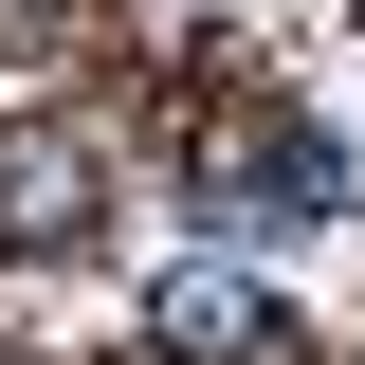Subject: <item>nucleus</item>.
I'll list each match as a JSON object with an SVG mask.
<instances>
[{"label": "nucleus", "mask_w": 365, "mask_h": 365, "mask_svg": "<svg viewBox=\"0 0 365 365\" xmlns=\"http://www.w3.org/2000/svg\"><path fill=\"white\" fill-rule=\"evenodd\" d=\"M201 201H220V237H311V220H347V146H329L311 110H256V128L201 165Z\"/></svg>", "instance_id": "f257e3e1"}, {"label": "nucleus", "mask_w": 365, "mask_h": 365, "mask_svg": "<svg viewBox=\"0 0 365 365\" xmlns=\"http://www.w3.org/2000/svg\"><path fill=\"white\" fill-rule=\"evenodd\" d=\"M165 347H182V365H292V329H274V292H256V274L182 256V274H165Z\"/></svg>", "instance_id": "f03ea898"}, {"label": "nucleus", "mask_w": 365, "mask_h": 365, "mask_svg": "<svg viewBox=\"0 0 365 365\" xmlns=\"http://www.w3.org/2000/svg\"><path fill=\"white\" fill-rule=\"evenodd\" d=\"M73 220H91V165L55 128H0V256H55Z\"/></svg>", "instance_id": "7ed1b4c3"}]
</instances>
